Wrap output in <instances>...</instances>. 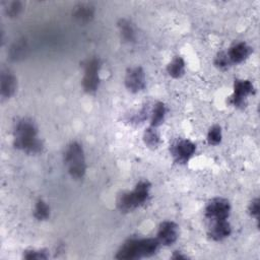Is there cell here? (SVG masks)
<instances>
[{
	"mask_svg": "<svg viewBox=\"0 0 260 260\" xmlns=\"http://www.w3.org/2000/svg\"><path fill=\"white\" fill-rule=\"evenodd\" d=\"M23 258L25 259H47L48 255L43 250H27L23 254Z\"/></svg>",
	"mask_w": 260,
	"mask_h": 260,
	"instance_id": "603a6c76",
	"label": "cell"
},
{
	"mask_svg": "<svg viewBox=\"0 0 260 260\" xmlns=\"http://www.w3.org/2000/svg\"><path fill=\"white\" fill-rule=\"evenodd\" d=\"M13 145L26 153L42 152L43 142L39 139L38 127L31 119L23 118L16 123L13 132Z\"/></svg>",
	"mask_w": 260,
	"mask_h": 260,
	"instance_id": "6da1fadb",
	"label": "cell"
},
{
	"mask_svg": "<svg viewBox=\"0 0 260 260\" xmlns=\"http://www.w3.org/2000/svg\"><path fill=\"white\" fill-rule=\"evenodd\" d=\"M173 258H174V259H186V256H184V255H181L180 253L176 252V253H175V255L173 256Z\"/></svg>",
	"mask_w": 260,
	"mask_h": 260,
	"instance_id": "484cf974",
	"label": "cell"
},
{
	"mask_svg": "<svg viewBox=\"0 0 260 260\" xmlns=\"http://www.w3.org/2000/svg\"><path fill=\"white\" fill-rule=\"evenodd\" d=\"M150 183L140 181L132 191L123 192L117 198V207L122 212H129L142 205L149 196Z\"/></svg>",
	"mask_w": 260,
	"mask_h": 260,
	"instance_id": "3957f363",
	"label": "cell"
},
{
	"mask_svg": "<svg viewBox=\"0 0 260 260\" xmlns=\"http://www.w3.org/2000/svg\"><path fill=\"white\" fill-rule=\"evenodd\" d=\"M196 145L188 140L183 139L176 143L173 149V153L179 162H187L195 153Z\"/></svg>",
	"mask_w": 260,
	"mask_h": 260,
	"instance_id": "30bf717a",
	"label": "cell"
},
{
	"mask_svg": "<svg viewBox=\"0 0 260 260\" xmlns=\"http://www.w3.org/2000/svg\"><path fill=\"white\" fill-rule=\"evenodd\" d=\"M93 15L94 8L89 4H79L75 7L73 12L74 18L81 23H86L90 21L93 18Z\"/></svg>",
	"mask_w": 260,
	"mask_h": 260,
	"instance_id": "5bb4252c",
	"label": "cell"
},
{
	"mask_svg": "<svg viewBox=\"0 0 260 260\" xmlns=\"http://www.w3.org/2000/svg\"><path fill=\"white\" fill-rule=\"evenodd\" d=\"M145 73L139 66L129 68L125 76V85L131 92H139L145 87Z\"/></svg>",
	"mask_w": 260,
	"mask_h": 260,
	"instance_id": "ba28073f",
	"label": "cell"
},
{
	"mask_svg": "<svg viewBox=\"0 0 260 260\" xmlns=\"http://www.w3.org/2000/svg\"><path fill=\"white\" fill-rule=\"evenodd\" d=\"M251 53H252L251 47H249L244 42H239V43L234 44L230 48L226 55H228V58L230 60V63L240 64L243 61H245L250 56Z\"/></svg>",
	"mask_w": 260,
	"mask_h": 260,
	"instance_id": "8fae6325",
	"label": "cell"
},
{
	"mask_svg": "<svg viewBox=\"0 0 260 260\" xmlns=\"http://www.w3.org/2000/svg\"><path fill=\"white\" fill-rule=\"evenodd\" d=\"M166 114H167V109H166L165 104L161 102L155 103V105L153 106V109H152V113H151V119H150L151 126L156 128L159 125H161L165 121Z\"/></svg>",
	"mask_w": 260,
	"mask_h": 260,
	"instance_id": "2e32d148",
	"label": "cell"
},
{
	"mask_svg": "<svg viewBox=\"0 0 260 260\" xmlns=\"http://www.w3.org/2000/svg\"><path fill=\"white\" fill-rule=\"evenodd\" d=\"M254 85L250 80L237 79L234 83V93L230 103L235 107H244L247 96L254 93Z\"/></svg>",
	"mask_w": 260,
	"mask_h": 260,
	"instance_id": "52a82bcc",
	"label": "cell"
},
{
	"mask_svg": "<svg viewBox=\"0 0 260 260\" xmlns=\"http://www.w3.org/2000/svg\"><path fill=\"white\" fill-rule=\"evenodd\" d=\"M24 45L23 43H18V44H15L12 48H11V56L14 57V58H17L20 56V54L24 51Z\"/></svg>",
	"mask_w": 260,
	"mask_h": 260,
	"instance_id": "d4e9b609",
	"label": "cell"
},
{
	"mask_svg": "<svg viewBox=\"0 0 260 260\" xmlns=\"http://www.w3.org/2000/svg\"><path fill=\"white\" fill-rule=\"evenodd\" d=\"M231 211L230 202L224 198H214L212 199L205 208V216L211 220L219 221L226 220Z\"/></svg>",
	"mask_w": 260,
	"mask_h": 260,
	"instance_id": "8992f818",
	"label": "cell"
},
{
	"mask_svg": "<svg viewBox=\"0 0 260 260\" xmlns=\"http://www.w3.org/2000/svg\"><path fill=\"white\" fill-rule=\"evenodd\" d=\"M34 216L38 220H46L50 217V206L43 199H39L36 202Z\"/></svg>",
	"mask_w": 260,
	"mask_h": 260,
	"instance_id": "d6986e66",
	"label": "cell"
},
{
	"mask_svg": "<svg viewBox=\"0 0 260 260\" xmlns=\"http://www.w3.org/2000/svg\"><path fill=\"white\" fill-rule=\"evenodd\" d=\"M22 10V3L20 1L9 2L5 8V13L9 17H16Z\"/></svg>",
	"mask_w": 260,
	"mask_h": 260,
	"instance_id": "44dd1931",
	"label": "cell"
},
{
	"mask_svg": "<svg viewBox=\"0 0 260 260\" xmlns=\"http://www.w3.org/2000/svg\"><path fill=\"white\" fill-rule=\"evenodd\" d=\"M249 213L254 216L257 220L259 218V210H260V206H259V199L258 198H255L249 205Z\"/></svg>",
	"mask_w": 260,
	"mask_h": 260,
	"instance_id": "cb8c5ba5",
	"label": "cell"
},
{
	"mask_svg": "<svg viewBox=\"0 0 260 260\" xmlns=\"http://www.w3.org/2000/svg\"><path fill=\"white\" fill-rule=\"evenodd\" d=\"M100 70H101V60L99 58H91L87 60L84 66V75L82 78V87L88 92H95L100 84Z\"/></svg>",
	"mask_w": 260,
	"mask_h": 260,
	"instance_id": "5b68a950",
	"label": "cell"
},
{
	"mask_svg": "<svg viewBox=\"0 0 260 260\" xmlns=\"http://www.w3.org/2000/svg\"><path fill=\"white\" fill-rule=\"evenodd\" d=\"M118 27L121 34V38L125 42H134L135 41V30L133 25L131 24L130 21L126 19H121L118 22Z\"/></svg>",
	"mask_w": 260,
	"mask_h": 260,
	"instance_id": "ac0fdd59",
	"label": "cell"
},
{
	"mask_svg": "<svg viewBox=\"0 0 260 260\" xmlns=\"http://www.w3.org/2000/svg\"><path fill=\"white\" fill-rule=\"evenodd\" d=\"M159 242L157 239H131L126 241L119 249L116 258L118 259H136L148 257L157 251Z\"/></svg>",
	"mask_w": 260,
	"mask_h": 260,
	"instance_id": "7a4b0ae2",
	"label": "cell"
},
{
	"mask_svg": "<svg viewBox=\"0 0 260 260\" xmlns=\"http://www.w3.org/2000/svg\"><path fill=\"white\" fill-rule=\"evenodd\" d=\"M232 233V228L226 220H219L212 222L209 229V237L214 241H221L228 238Z\"/></svg>",
	"mask_w": 260,
	"mask_h": 260,
	"instance_id": "4fadbf2b",
	"label": "cell"
},
{
	"mask_svg": "<svg viewBox=\"0 0 260 260\" xmlns=\"http://www.w3.org/2000/svg\"><path fill=\"white\" fill-rule=\"evenodd\" d=\"M179 236V228L174 221H164L159 224L157 231V240L159 244L169 246L174 244Z\"/></svg>",
	"mask_w": 260,
	"mask_h": 260,
	"instance_id": "9c48e42d",
	"label": "cell"
},
{
	"mask_svg": "<svg viewBox=\"0 0 260 260\" xmlns=\"http://www.w3.org/2000/svg\"><path fill=\"white\" fill-rule=\"evenodd\" d=\"M167 71L173 78H180L185 73V61L183 58L175 57L167 66Z\"/></svg>",
	"mask_w": 260,
	"mask_h": 260,
	"instance_id": "9a60e30c",
	"label": "cell"
},
{
	"mask_svg": "<svg viewBox=\"0 0 260 260\" xmlns=\"http://www.w3.org/2000/svg\"><path fill=\"white\" fill-rule=\"evenodd\" d=\"M64 162L67 167L69 175L73 179H82L86 172L85 156L82 146L73 141L66 147L64 152Z\"/></svg>",
	"mask_w": 260,
	"mask_h": 260,
	"instance_id": "277c9868",
	"label": "cell"
},
{
	"mask_svg": "<svg viewBox=\"0 0 260 260\" xmlns=\"http://www.w3.org/2000/svg\"><path fill=\"white\" fill-rule=\"evenodd\" d=\"M1 96L4 99H8L16 90L17 87V79L15 75L10 72L8 69L2 70L1 73Z\"/></svg>",
	"mask_w": 260,
	"mask_h": 260,
	"instance_id": "7c38bea8",
	"label": "cell"
},
{
	"mask_svg": "<svg viewBox=\"0 0 260 260\" xmlns=\"http://www.w3.org/2000/svg\"><path fill=\"white\" fill-rule=\"evenodd\" d=\"M143 141L149 148H156L160 143V136L155 127H148L143 133Z\"/></svg>",
	"mask_w": 260,
	"mask_h": 260,
	"instance_id": "e0dca14e",
	"label": "cell"
},
{
	"mask_svg": "<svg viewBox=\"0 0 260 260\" xmlns=\"http://www.w3.org/2000/svg\"><path fill=\"white\" fill-rule=\"evenodd\" d=\"M222 138L221 128L218 125L212 126L207 133V141L210 145H217L220 143Z\"/></svg>",
	"mask_w": 260,
	"mask_h": 260,
	"instance_id": "ffe728a7",
	"label": "cell"
},
{
	"mask_svg": "<svg viewBox=\"0 0 260 260\" xmlns=\"http://www.w3.org/2000/svg\"><path fill=\"white\" fill-rule=\"evenodd\" d=\"M214 64H215L216 67H218V68H220V69H225V68H228L231 63H230V60H229V58H228L226 53H224V52H219V53L216 55L215 59H214Z\"/></svg>",
	"mask_w": 260,
	"mask_h": 260,
	"instance_id": "7402d4cb",
	"label": "cell"
}]
</instances>
